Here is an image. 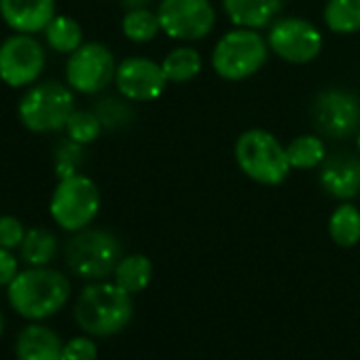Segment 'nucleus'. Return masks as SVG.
I'll return each mask as SVG.
<instances>
[{
    "label": "nucleus",
    "instance_id": "obj_1",
    "mask_svg": "<svg viewBox=\"0 0 360 360\" xmlns=\"http://www.w3.org/2000/svg\"><path fill=\"white\" fill-rule=\"evenodd\" d=\"M68 278L51 267H28L7 286L9 305L26 320H45L56 316L70 299Z\"/></svg>",
    "mask_w": 360,
    "mask_h": 360
},
{
    "label": "nucleus",
    "instance_id": "obj_2",
    "mask_svg": "<svg viewBox=\"0 0 360 360\" xmlns=\"http://www.w3.org/2000/svg\"><path fill=\"white\" fill-rule=\"evenodd\" d=\"M134 318V299L115 282H94L85 286L75 303L77 324L94 337L121 333Z\"/></svg>",
    "mask_w": 360,
    "mask_h": 360
},
{
    "label": "nucleus",
    "instance_id": "obj_3",
    "mask_svg": "<svg viewBox=\"0 0 360 360\" xmlns=\"http://www.w3.org/2000/svg\"><path fill=\"white\" fill-rule=\"evenodd\" d=\"M233 157L242 174L263 187H280L292 169L286 146L261 127L246 129L238 136Z\"/></svg>",
    "mask_w": 360,
    "mask_h": 360
},
{
    "label": "nucleus",
    "instance_id": "obj_4",
    "mask_svg": "<svg viewBox=\"0 0 360 360\" xmlns=\"http://www.w3.org/2000/svg\"><path fill=\"white\" fill-rule=\"evenodd\" d=\"M269 45L267 37H263L259 30L252 28H238L225 32L210 56L212 70L217 77L229 83L246 81L255 77L269 60Z\"/></svg>",
    "mask_w": 360,
    "mask_h": 360
},
{
    "label": "nucleus",
    "instance_id": "obj_5",
    "mask_svg": "<svg viewBox=\"0 0 360 360\" xmlns=\"http://www.w3.org/2000/svg\"><path fill=\"white\" fill-rule=\"evenodd\" d=\"M123 246L108 229L85 227L75 231L64 246V259L70 271L83 280H106L115 274Z\"/></svg>",
    "mask_w": 360,
    "mask_h": 360
},
{
    "label": "nucleus",
    "instance_id": "obj_6",
    "mask_svg": "<svg viewBox=\"0 0 360 360\" xmlns=\"http://www.w3.org/2000/svg\"><path fill=\"white\" fill-rule=\"evenodd\" d=\"M75 110V91L58 81L32 85L18 106L22 125L32 134L62 131Z\"/></svg>",
    "mask_w": 360,
    "mask_h": 360
},
{
    "label": "nucleus",
    "instance_id": "obj_7",
    "mask_svg": "<svg viewBox=\"0 0 360 360\" xmlns=\"http://www.w3.org/2000/svg\"><path fill=\"white\" fill-rule=\"evenodd\" d=\"M102 206V195L94 180L85 174L60 178L49 200V214L58 227L68 233L89 227Z\"/></svg>",
    "mask_w": 360,
    "mask_h": 360
},
{
    "label": "nucleus",
    "instance_id": "obj_8",
    "mask_svg": "<svg viewBox=\"0 0 360 360\" xmlns=\"http://www.w3.org/2000/svg\"><path fill=\"white\" fill-rule=\"evenodd\" d=\"M309 115L322 138L345 140L360 129V98L343 87H326L316 94Z\"/></svg>",
    "mask_w": 360,
    "mask_h": 360
},
{
    "label": "nucleus",
    "instance_id": "obj_9",
    "mask_svg": "<svg viewBox=\"0 0 360 360\" xmlns=\"http://www.w3.org/2000/svg\"><path fill=\"white\" fill-rule=\"evenodd\" d=\"M155 11L161 32L178 43H198L217 26V9L210 0H161Z\"/></svg>",
    "mask_w": 360,
    "mask_h": 360
},
{
    "label": "nucleus",
    "instance_id": "obj_10",
    "mask_svg": "<svg viewBox=\"0 0 360 360\" xmlns=\"http://www.w3.org/2000/svg\"><path fill=\"white\" fill-rule=\"evenodd\" d=\"M267 45L276 58L292 66H305L314 62L324 49V37L320 28L303 18H278L267 32Z\"/></svg>",
    "mask_w": 360,
    "mask_h": 360
},
{
    "label": "nucleus",
    "instance_id": "obj_11",
    "mask_svg": "<svg viewBox=\"0 0 360 360\" xmlns=\"http://www.w3.org/2000/svg\"><path fill=\"white\" fill-rule=\"evenodd\" d=\"M117 60L112 51L102 43H83L68 56L66 62V85L75 94L98 96L110 83H115Z\"/></svg>",
    "mask_w": 360,
    "mask_h": 360
},
{
    "label": "nucleus",
    "instance_id": "obj_12",
    "mask_svg": "<svg viewBox=\"0 0 360 360\" xmlns=\"http://www.w3.org/2000/svg\"><path fill=\"white\" fill-rule=\"evenodd\" d=\"M47 64L45 47L34 34L15 32L0 43V81L9 87L34 85Z\"/></svg>",
    "mask_w": 360,
    "mask_h": 360
},
{
    "label": "nucleus",
    "instance_id": "obj_13",
    "mask_svg": "<svg viewBox=\"0 0 360 360\" xmlns=\"http://www.w3.org/2000/svg\"><path fill=\"white\" fill-rule=\"evenodd\" d=\"M167 77L161 62H155L144 56H131L119 62L115 75V87L119 96L127 98L134 104L155 102L167 87Z\"/></svg>",
    "mask_w": 360,
    "mask_h": 360
},
{
    "label": "nucleus",
    "instance_id": "obj_14",
    "mask_svg": "<svg viewBox=\"0 0 360 360\" xmlns=\"http://www.w3.org/2000/svg\"><path fill=\"white\" fill-rule=\"evenodd\" d=\"M318 183L322 191L337 202H352L360 195V155L333 153L318 167Z\"/></svg>",
    "mask_w": 360,
    "mask_h": 360
},
{
    "label": "nucleus",
    "instance_id": "obj_15",
    "mask_svg": "<svg viewBox=\"0 0 360 360\" xmlns=\"http://www.w3.org/2000/svg\"><path fill=\"white\" fill-rule=\"evenodd\" d=\"M56 15V0H0V18L13 32L41 34Z\"/></svg>",
    "mask_w": 360,
    "mask_h": 360
},
{
    "label": "nucleus",
    "instance_id": "obj_16",
    "mask_svg": "<svg viewBox=\"0 0 360 360\" xmlns=\"http://www.w3.org/2000/svg\"><path fill=\"white\" fill-rule=\"evenodd\" d=\"M284 0H223L227 20L238 28H269L282 13Z\"/></svg>",
    "mask_w": 360,
    "mask_h": 360
},
{
    "label": "nucleus",
    "instance_id": "obj_17",
    "mask_svg": "<svg viewBox=\"0 0 360 360\" xmlns=\"http://www.w3.org/2000/svg\"><path fill=\"white\" fill-rule=\"evenodd\" d=\"M18 360H66L64 343L56 330L43 324H28L15 341Z\"/></svg>",
    "mask_w": 360,
    "mask_h": 360
},
{
    "label": "nucleus",
    "instance_id": "obj_18",
    "mask_svg": "<svg viewBox=\"0 0 360 360\" xmlns=\"http://www.w3.org/2000/svg\"><path fill=\"white\" fill-rule=\"evenodd\" d=\"M161 66L169 83L183 85L200 77V72L204 70V58L195 47H191L189 43H183L174 47L161 60Z\"/></svg>",
    "mask_w": 360,
    "mask_h": 360
},
{
    "label": "nucleus",
    "instance_id": "obj_19",
    "mask_svg": "<svg viewBox=\"0 0 360 360\" xmlns=\"http://www.w3.org/2000/svg\"><path fill=\"white\" fill-rule=\"evenodd\" d=\"M286 155L292 169H318L328 150L320 134H301L286 144Z\"/></svg>",
    "mask_w": 360,
    "mask_h": 360
},
{
    "label": "nucleus",
    "instance_id": "obj_20",
    "mask_svg": "<svg viewBox=\"0 0 360 360\" xmlns=\"http://www.w3.org/2000/svg\"><path fill=\"white\" fill-rule=\"evenodd\" d=\"M112 278L115 284H119L129 295L142 292L153 280V261L146 255H138V252L121 257Z\"/></svg>",
    "mask_w": 360,
    "mask_h": 360
},
{
    "label": "nucleus",
    "instance_id": "obj_21",
    "mask_svg": "<svg viewBox=\"0 0 360 360\" xmlns=\"http://www.w3.org/2000/svg\"><path fill=\"white\" fill-rule=\"evenodd\" d=\"M328 236L339 248H352L360 242V210L352 202H339L328 219Z\"/></svg>",
    "mask_w": 360,
    "mask_h": 360
},
{
    "label": "nucleus",
    "instance_id": "obj_22",
    "mask_svg": "<svg viewBox=\"0 0 360 360\" xmlns=\"http://www.w3.org/2000/svg\"><path fill=\"white\" fill-rule=\"evenodd\" d=\"M58 238L43 227H32L26 231V238L20 246V257L30 267H45L58 255Z\"/></svg>",
    "mask_w": 360,
    "mask_h": 360
},
{
    "label": "nucleus",
    "instance_id": "obj_23",
    "mask_svg": "<svg viewBox=\"0 0 360 360\" xmlns=\"http://www.w3.org/2000/svg\"><path fill=\"white\" fill-rule=\"evenodd\" d=\"M324 24L330 32L352 37L360 32V0H326L322 11Z\"/></svg>",
    "mask_w": 360,
    "mask_h": 360
},
{
    "label": "nucleus",
    "instance_id": "obj_24",
    "mask_svg": "<svg viewBox=\"0 0 360 360\" xmlns=\"http://www.w3.org/2000/svg\"><path fill=\"white\" fill-rule=\"evenodd\" d=\"M43 34H45L47 47L53 49L56 53L70 56L83 45V28L70 15H56L49 22V26L43 30Z\"/></svg>",
    "mask_w": 360,
    "mask_h": 360
},
{
    "label": "nucleus",
    "instance_id": "obj_25",
    "mask_svg": "<svg viewBox=\"0 0 360 360\" xmlns=\"http://www.w3.org/2000/svg\"><path fill=\"white\" fill-rule=\"evenodd\" d=\"M121 32L129 43H136V45L153 43L161 34V24H159L157 11H153L150 7L125 11V15L121 20Z\"/></svg>",
    "mask_w": 360,
    "mask_h": 360
},
{
    "label": "nucleus",
    "instance_id": "obj_26",
    "mask_svg": "<svg viewBox=\"0 0 360 360\" xmlns=\"http://www.w3.org/2000/svg\"><path fill=\"white\" fill-rule=\"evenodd\" d=\"M131 104L134 102H129L123 96L121 98L106 96V98H100L91 110L98 115L104 129L117 131V129H123V127H127V125H131L136 121V110H134Z\"/></svg>",
    "mask_w": 360,
    "mask_h": 360
},
{
    "label": "nucleus",
    "instance_id": "obj_27",
    "mask_svg": "<svg viewBox=\"0 0 360 360\" xmlns=\"http://www.w3.org/2000/svg\"><path fill=\"white\" fill-rule=\"evenodd\" d=\"M64 131H66V138L87 146V144H94L102 136L104 127L94 110H75L70 115Z\"/></svg>",
    "mask_w": 360,
    "mask_h": 360
},
{
    "label": "nucleus",
    "instance_id": "obj_28",
    "mask_svg": "<svg viewBox=\"0 0 360 360\" xmlns=\"http://www.w3.org/2000/svg\"><path fill=\"white\" fill-rule=\"evenodd\" d=\"M85 161V146L66 138L56 148V174L58 178H66L72 174H79L81 165Z\"/></svg>",
    "mask_w": 360,
    "mask_h": 360
},
{
    "label": "nucleus",
    "instance_id": "obj_29",
    "mask_svg": "<svg viewBox=\"0 0 360 360\" xmlns=\"http://www.w3.org/2000/svg\"><path fill=\"white\" fill-rule=\"evenodd\" d=\"M24 238H26V227L18 217L11 214L0 217V246L15 250L22 246Z\"/></svg>",
    "mask_w": 360,
    "mask_h": 360
},
{
    "label": "nucleus",
    "instance_id": "obj_30",
    "mask_svg": "<svg viewBox=\"0 0 360 360\" xmlns=\"http://www.w3.org/2000/svg\"><path fill=\"white\" fill-rule=\"evenodd\" d=\"M64 356L66 360H96L98 345L91 337H72L68 343H64Z\"/></svg>",
    "mask_w": 360,
    "mask_h": 360
},
{
    "label": "nucleus",
    "instance_id": "obj_31",
    "mask_svg": "<svg viewBox=\"0 0 360 360\" xmlns=\"http://www.w3.org/2000/svg\"><path fill=\"white\" fill-rule=\"evenodd\" d=\"M18 274H20V261L15 259L13 250L0 246V286H9Z\"/></svg>",
    "mask_w": 360,
    "mask_h": 360
},
{
    "label": "nucleus",
    "instance_id": "obj_32",
    "mask_svg": "<svg viewBox=\"0 0 360 360\" xmlns=\"http://www.w3.org/2000/svg\"><path fill=\"white\" fill-rule=\"evenodd\" d=\"M121 7L125 11H134V9H146L150 7V0H119Z\"/></svg>",
    "mask_w": 360,
    "mask_h": 360
},
{
    "label": "nucleus",
    "instance_id": "obj_33",
    "mask_svg": "<svg viewBox=\"0 0 360 360\" xmlns=\"http://www.w3.org/2000/svg\"><path fill=\"white\" fill-rule=\"evenodd\" d=\"M3 333H5V316L0 311V337H3Z\"/></svg>",
    "mask_w": 360,
    "mask_h": 360
},
{
    "label": "nucleus",
    "instance_id": "obj_34",
    "mask_svg": "<svg viewBox=\"0 0 360 360\" xmlns=\"http://www.w3.org/2000/svg\"><path fill=\"white\" fill-rule=\"evenodd\" d=\"M356 148H358V155H360V129H358V134H356Z\"/></svg>",
    "mask_w": 360,
    "mask_h": 360
}]
</instances>
